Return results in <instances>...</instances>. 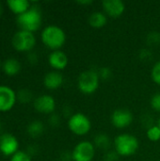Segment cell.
I'll list each match as a JSON object with an SVG mask.
<instances>
[{"label":"cell","mask_w":160,"mask_h":161,"mask_svg":"<svg viewBox=\"0 0 160 161\" xmlns=\"http://www.w3.org/2000/svg\"><path fill=\"white\" fill-rule=\"evenodd\" d=\"M48 62H49V65L55 71L59 72V71L64 70L67 67L69 63V58L63 51L56 50L50 53L48 57Z\"/></svg>","instance_id":"4fadbf2b"},{"label":"cell","mask_w":160,"mask_h":161,"mask_svg":"<svg viewBox=\"0 0 160 161\" xmlns=\"http://www.w3.org/2000/svg\"><path fill=\"white\" fill-rule=\"evenodd\" d=\"M49 125L52 127H58L60 125V117L56 113H52L49 117Z\"/></svg>","instance_id":"83f0119b"},{"label":"cell","mask_w":160,"mask_h":161,"mask_svg":"<svg viewBox=\"0 0 160 161\" xmlns=\"http://www.w3.org/2000/svg\"><path fill=\"white\" fill-rule=\"evenodd\" d=\"M110 143H111L110 139H109L108 135L106 133H99L94 137L93 144H94L95 148H99V149L107 152V151H108Z\"/></svg>","instance_id":"ac0fdd59"},{"label":"cell","mask_w":160,"mask_h":161,"mask_svg":"<svg viewBox=\"0 0 160 161\" xmlns=\"http://www.w3.org/2000/svg\"><path fill=\"white\" fill-rule=\"evenodd\" d=\"M0 67H1V60H0Z\"/></svg>","instance_id":"e575fe53"},{"label":"cell","mask_w":160,"mask_h":161,"mask_svg":"<svg viewBox=\"0 0 160 161\" xmlns=\"http://www.w3.org/2000/svg\"><path fill=\"white\" fill-rule=\"evenodd\" d=\"M9 161H31V156L27 152L18 151L12 157H10Z\"/></svg>","instance_id":"44dd1931"},{"label":"cell","mask_w":160,"mask_h":161,"mask_svg":"<svg viewBox=\"0 0 160 161\" xmlns=\"http://www.w3.org/2000/svg\"><path fill=\"white\" fill-rule=\"evenodd\" d=\"M102 8L108 17L119 18L125 10V5L121 0H104Z\"/></svg>","instance_id":"7c38bea8"},{"label":"cell","mask_w":160,"mask_h":161,"mask_svg":"<svg viewBox=\"0 0 160 161\" xmlns=\"http://www.w3.org/2000/svg\"><path fill=\"white\" fill-rule=\"evenodd\" d=\"M134 117L132 112L126 108H118L115 109L110 117L111 124L114 127L118 129H124L131 125L133 123Z\"/></svg>","instance_id":"ba28073f"},{"label":"cell","mask_w":160,"mask_h":161,"mask_svg":"<svg viewBox=\"0 0 160 161\" xmlns=\"http://www.w3.org/2000/svg\"><path fill=\"white\" fill-rule=\"evenodd\" d=\"M21 68L22 66H21L20 61L14 58H7L2 64L3 72L8 76H14L17 74H19L21 71Z\"/></svg>","instance_id":"9a60e30c"},{"label":"cell","mask_w":160,"mask_h":161,"mask_svg":"<svg viewBox=\"0 0 160 161\" xmlns=\"http://www.w3.org/2000/svg\"><path fill=\"white\" fill-rule=\"evenodd\" d=\"M141 59H148L150 57H151V51H149V50H147V49H142L141 51Z\"/></svg>","instance_id":"f546056e"},{"label":"cell","mask_w":160,"mask_h":161,"mask_svg":"<svg viewBox=\"0 0 160 161\" xmlns=\"http://www.w3.org/2000/svg\"><path fill=\"white\" fill-rule=\"evenodd\" d=\"M35 109L43 114H52L56 108V101L52 95L42 94L38 96L34 101Z\"/></svg>","instance_id":"8fae6325"},{"label":"cell","mask_w":160,"mask_h":161,"mask_svg":"<svg viewBox=\"0 0 160 161\" xmlns=\"http://www.w3.org/2000/svg\"><path fill=\"white\" fill-rule=\"evenodd\" d=\"M2 12H3V7H2V5H1V3H0V16H1Z\"/></svg>","instance_id":"d6a6232c"},{"label":"cell","mask_w":160,"mask_h":161,"mask_svg":"<svg viewBox=\"0 0 160 161\" xmlns=\"http://www.w3.org/2000/svg\"><path fill=\"white\" fill-rule=\"evenodd\" d=\"M28 59H29V61L30 62H37V60H38V57H37V55L35 54V53H30L29 55H28Z\"/></svg>","instance_id":"4dcf8cb0"},{"label":"cell","mask_w":160,"mask_h":161,"mask_svg":"<svg viewBox=\"0 0 160 161\" xmlns=\"http://www.w3.org/2000/svg\"><path fill=\"white\" fill-rule=\"evenodd\" d=\"M77 4L82 5V6H88V5H91L92 1L91 0H84V1H77Z\"/></svg>","instance_id":"1f68e13d"},{"label":"cell","mask_w":160,"mask_h":161,"mask_svg":"<svg viewBox=\"0 0 160 161\" xmlns=\"http://www.w3.org/2000/svg\"><path fill=\"white\" fill-rule=\"evenodd\" d=\"M0 130H1V125H0Z\"/></svg>","instance_id":"d590c367"},{"label":"cell","mask_w":160,"mask_h":161,"mask_svg":"<svg viewBox=\"0 0 160 161\" xmlns=\"http://www.w3.org/2000/svg\"><path fill=\"white\" fill-rule=\"evenodd\" d=\"M60 161H71L73 160V157H72V153L69 152H63L60 155Z\"/></svg>","instance_id":"f1b7e54d"},{"label":"cell","mask_w":160,"mask_h":161,"mask_svg":"<svg viewBox=\"0 0 160 161\" xmlns=\"http://www.w3.org/2000/svg\"><path fill=\"white\" fill-rule=\"evenodd\" d=\"M18 140L9 133H5L0 137V152L6 157H12L19 150Z\"/></svg>","instance_id":"9c48e42d"},{"label":"cell","mask_w":160,"mask_h":161,"mask_svg":"<svg viewBox=\"0 0 160 161\" xmlns=\"http://www.w3.org/2000/svg\"><path fill=\"white\" fill-rule=\"evenodd\" d=\"M16 22L21 30H25L34 33L41 27L42 16L37 7L31 6L29 9L20 15H17Z\"/></svg>","instance_id":"7a4b0ae2"},{"label":"cell","mask_w":160,"mask_h":161,"mask_svg":"<svg viewBox=\"0 0 160 161\" xmlns=\"http://www.w3.org/2000/svg\"><path fill=\"white\" fill-rule=\"evenodd\" d=\"M147 138L151 141V142H158L160 140V129L159 127L156 125H152L147 129L146 132Z\"/></svg>","instance_id":"ffe728a7"},{"label":"cell","mask_w":160,"mask_h":161,"mask_svg":"<svg viewBox=\"0 0 160 161\" xmlns=\"http://www.w3.org/2000/svg\"><path fill=\"white\" fill-rule=\"evenodd\" d=\"M11 43L15 50L19 52H28L34 48L36 44V38L32 32L19 30L13 35Z\"/></svg>","instance_id":"8992f818"},{"label":"cell","mask_w":160,"mask_h":161,"mask_svg":"<svg viewBox=\"0 0 160 161\" xmlns=\"http://www.w3.org/2000/svg\"><path fill=\"white\" fill-rule=\"evenodd\" d=\"M68 128L76 136H84L90 132L91 122L89 117L81 112L74 113L68 119Z\"/></svg>","instance_id":"5b68a950"},{"label":"cell","mask_w":160,"mask_h":161,"mask_svg":"<svg viewBox=\"0 0 160 161\" xmlns=\"http://www.w3.org/2000/svg\"><path fill=\"white\" fill-rule=\"evenodd\" d=\"M108 23V16L104 11H94L89 17V24L93 28H101Z\"/></svg>","instance_id":"e0dca14e"},{"label":"cell","mask_w":160,"mask_h":161,"mask_svg":"<svg viewBox=\"0 0 160 161\" xmlns=\"http://www.w3.org/2000/svg\"><path fill=\"white\" fill-rule=\"evenodd\" d=\"M100 84V77L98 72L95 70H87L82 72L77 79L78 90L84 94L94 93Z\"/></svg>","instance_id":"277c9868"},{"label":"cell","mask_w":160,"mask_h":161,"mask_svg":"<svg viewBox=\"0 0 160 161\" xmlns=\"http://www.w3.org/2000/svg\"><path fill=\"white\" fill-rule=\"evenodd\" d=\"M64 82L63 75L58 71H51L47 73L43 77V85L48 90H58L62 86Z\"/></svg>","instance_id":"5bb4252c"},{"label":"cell","mask_w":160,"mask_h":161,"mask_svg":"<svg viewBox=\"0 0 160 161\" xmlns=\"http://www.w3.org/2000/svg\"><path fill=\"white\" fill-rule=\"evenodd\" d=\"M97 72H98L100 79H103V80H108L112 76V71L108 67H102Z\"/></svg>","instance_id":"d4e9b609"},{"label":"cell","mask_w":160,"mask_h":161,"mask_svg":"<svg viewBox=\"0 0 160 161\" xmlns=\"http://www.w3.org/2000/svg\"><path fill=\"white\" fill-rule=\"evenodd\" d=\"M150 104L153 109L160 112V92H157L152 96Z\"/></svg>","instance_id":"484cf974"},{"label":"cell","mask_w":160,"mask_h":161,"mask_svg":"<svg viewBox=\"0 0 160 161\" xmlns=\"http://www.w3.org/2000/svg\"><path fill=\"white\" fill-rule=\"evenodd\" d=\"M41 38L43 44L53 51L59 50L66 42V34L64 30L61 27L54 25L44 27L41 31Z\"/></svg>","instance_id":"6da1fadb"},{"label":"cell","mask_w":160,"mask_h":161,"mask_svg":"<svg viewBox=\"0 0 160 161\" xmlns=\"http://www.w3.org/2000/svg\"><path fill=\"white\" fill-rule=\"evenodd\" d=\"M17 98L22 102V103H27L31 100L32 98V93L30 92L29 90L26 89H23L21 90L18 94H17Z\"/></svg>","instance_id":"603a6c76"},{"label":"cell","mask_w":160,"mask_h":161,"mask_svg":"<svg viewBox=\"0 0 160 161\" xmlns=\"http://www.w3.org/2000/svg\"><path fill=\"white\" fill-rule=\"evenodd\" d=\"M7 5L9 9L17 15H20L30 8L31 4L27 0H8Z\"/></svg>","instance_id":"2e32d148"},{"label":"cell","mask_w":160,"mask_h":161,"mask_svg":"<svg viewBox=\"0 0 160 161\" xmlns=\"http://www.w3.org/2000/svg\"><path fill=\"white\" fill-rule=\"evenodd\" d=\"M147 42L150 45H157L160 43V33L157 31H153L151 32L148 36H147Z\"/></svg>","instance_id":"cb8c5ba5"},{"label":"cell","mask_w":160,"mask_h":161,"mask_svg":"<svg viewBox=\"0 0 160 161\" xmlns=\"http://www.w3.org/2000/svg\"><path fill=\"white\" fill-rule=\"evenodd\" d=\"M44 131V125L40 121H33L31 122L26 128L27 134L31 138H39Z\"/></svg>","instance_id":"d6986e66"},{"label":"cell","mask_w":160,"mask_h":161,"mask_svg":"<svg viewBox=\"0 0 160 161\" xmlns=\"http://www.w3.org/2000/svg\"><path fill=\"white\" fill-rule=\"evenodd\" d=\"M157 125L159 127V129H160V117L158 118V120H157Z\"/></svg>","instance_id":"836d02e7"},{"label":"cell","mask_w":160,"mask_h":161,"mask_svg":"<svg viewBox=\"0 0 160 161\" xmlns=\"http://www.w3.org/2000/svg\"><path fill=\"white\" fill-rule=\"evenodd\" d=\"M120 156L115 150H108L104 156V161H118Z\"/></svg>","instance_id":"4316f807"},{"label":"cell","mask_w":160,"mask_h":161,"mask_svg":"<svg viewBox=\"0 0 160 161\" xmlns=\"http://www.w3.org/2000/svg\"><path fill=\"white\" fill-rule=\"evenodd\" d=\"M17 95L15 92L4 85H0V111L10 110L16 102Z\"/></svg>","instance_id":"30bf717a"},{"label":"cell","mask_w":160,"mask_h":161,"mask_svg":"<svg viewBox=\"0 0 160 161\" xmlns=\"http://www.w3.org/2000/svg\"><path fill=\"white\" fill-rule=\"evenodd\" d=\"M95 156V146L89 141L78 142L72 151L74 161H92Z\"/></svg>","instance_id":"52a82bcc"},{"label":"cell","mask_w":160,"mask_h":161,"mask_svg":"<svg viewBox=\"0 0 160 161\" xmlns=\"http://www.w3.org/2000/svg\"><path fill=\"white\" fill-rule=\"evenodd\" d=\"M139 147V140L134 135L123 133L114 139V150L120 157H130L137 153Z\"/></svg>","instance_id":"3957f363"},{"label":"cell","mask_w":160,"mask_h":161,"mask_svg":"<svg viewBox=\"0 0 160 161\" xmlns=\"http://www.w3.org/2000/svg\"><path fill=\"white\" fill-rule=\"evenodd\" d=\"M151 77L153 81L160 86V60L155 63L151 71Z\"/></svg>","instance_id":"7402d4cb"}]
</instances>
